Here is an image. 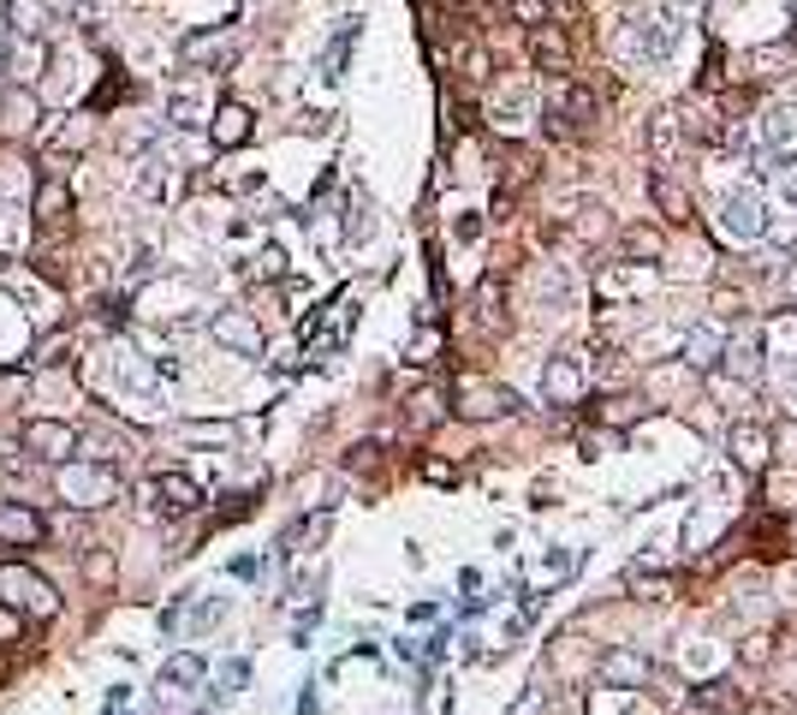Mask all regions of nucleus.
I'll return each instance as SVG.
<instances>
[{
  "label": "nucleus",
  "instance_id": "f257e3e1",
  "mask_svg": "<svg viewBox=\"0 0 797 715\" xmlns=\"http://www.w3.org/2000/svg\"><path fill=\"white\" fill-rule=\"evenodd\" d=\"M54 495L66 507H78V513H96V507H108L120 495V472L96 459H61L54 465Z\"/></svg>",
  "mask_w": 797,
  "mask_h": 715
},
{
  "label": "nucleus",
  "instance_id": "f03ea898",
  "mask_svg": "<svg viewBox=\"0 0 797 715\" xmlns=\"http://www.w3.org/2000/svg\"><path fill=\"white\" fill-rule=\"evenodd\" d=\"M0 603L19 608V615H54V608H61V596H54L48 578L31 573L24 561H7V566H0Z\"/></svg>",
  "mask_w": 797,
  "mask_h": 715
},
{
  "label": "nucleus",
  "instance_id": "7ed1b4c3",
  "mask_svg": "<svg viewBox=\"0 0 797 715\" xmlns=\"http://www.w3.org/2000/svg\"><path fill=\"white\" fill-rule=\"evenodd\" d=\"M24 454H31L36 465H61L78 454V430L61 418H36V423H24Z\"/></svg>",
  "mask_w": 797,
  "mask_h": 715
},
{
  "label": "nucleus",
  "instance_id": "20e7f679",
  "mask_svg": "<svg viewBox=\"0 0 797 715\" xmlns=\"http://www.w3.org/2000/svg\"><path fill=\"white\" fill-rule=\"evenodd\" d=\"M48 537V519L24 501H0V549H36Z\"/></svg>",
  "mask_w": 797,
  "mask_h": 715
},
{
  "label": "nucleus",
  "instance_id": "39448f33",
  "mask_svg": "<svg viewBox=\"0 0 797 715\" xmlns=\"http://www.w3.org/2000/svg\"><path fill=\"white\" fill-rule=\"evenodd\" d=\"M239 54V36L220 24V31H197V36H185V66H197V72H220Z\"/></svg>",
  "mask_w": 797,
  "mask_h": 715
},
{
  "label": "nucleus",
  "instance_id": "423d86ee",
  "mask_svg": "<svg viewBox=\"0 0 797 715\" xmlns=\"http://www.w3.org/2000/svg\"><path fill=\"white\" fill-rule=\"evenodd\" d=\"M209 334H215V346H227V353H244V358L262 353V328L250 323L244 311H220L215 323H209Z\"/></svg>",
  "mask_w": 797,
  "mask_h": 715
},
{
  "label": "nucleus",
  "instance_id": "0eeeda50",
  "mask_svg": "<svg viewBox=\"0 0 797 715\" xmlns=\"http://www.w3.org/2000/svg\"><path fill=\"white\" fill-rule=\"evenodd\" d=\"M36 120H42V113H36V90H31V84H12V90L0 96V131H7V138H31Z\"/></svg>",
  "mask_w": 797,
  "mask_h": 715
},
{
  "label": "nucleus",
  "instance_id": "6e6552de",
  "mask_svg": "<svg viewBox=\"0 0 797 715\" xmlns=\"http://www.w3.org/2000/svg\"><path fill=\"white\" fill-rule=\"evenodd\" d=\"M250 131H256V120H250L244 101H220L209 120V143L215 150H239V143H250Z\"/></svg>",
  "mask_w": 797,
  "mask_h": 715
},
{
  "label": "nucleus",
  "instance_id": "1a4fd4ad",
  "mask_svg": "<svg viewBox=\"0 0 797 715\" xmlns=\"http://www.w3.org/2000/svg\"><path fill=\"white\" fill-rule=\"evenodd\" d=\"M506 412H518V400L506 388H489V382L459 388V418H506Z\"/></svg>",
  "mask_w": 797,
  "mask_h": 715
},
{
  "label": "nucleus",
  "instance_id": "9d476101",
  "mask_svg": "<svg viewBox=\"0 0 797 715\" xmlns=\"http://www.w3.org/2000/svg\"><path fill=\"white\" fill-rule=\"evenodd\" d=\"M155 501H161V513H197V507H203V484H197V477H185V472H161L155 477Z\"/></svg>",
  "mask_w": 797,
  "mask_h": 715
},
{
  "label": "nucleus",
  "instance_id": "9b49d317",
  "mask_svg": "<svg viewBox=\"0 0 797 715\" xmlns=\"http://www.w3.org/2000/svg\"><path fill=\"white\" fill-rule=\"evenodd\" d=\"M720 227H727L732 239H756V232H762V197L750 192V185H738V192L727 197V215H720Z\"/></svg>",
  "mask_w": 797,
  "mask_h": 715
},
{
  "label": "nucleus",
  "instance_id": "f8f14e48",
  "mask_svg": "<svg viewBox=\"0 0 797 715\" xmlns=\"http://www.w3.org/2000/svg\"><path fill=\"white\" fill-rule=\"evenodd\" d=\"M66 221H72L66 180H42V185H36V227H42V232H66Z\"/></svg>",
  "mask_w": 797,
  "mask_h": 715
},
{
  "label": "nucleus",
  "instance_id": "ddd939ff",
  "mask_svg": "<svg viewBox=\"0 0 797 715\" xmlns=\"http://www.w3.org/2000/svg\"><path fill=\"white\" fill-rule=\"evenodd\" d=\"M42 66H48V48H42L36 36H7V72H12V84H36Z\"/></svg>",
  "mask_w": 797,
  "mask_h": 715
},
{
  "label": "nucleus",
  "instance_id": "4468645a",
  "mask_svg": "<svg viewBox=\"0 0 797 715\" xmlns=\"http://www.w3.org/2000/svg\"><path fill=\"white\" fill-rule=\"evenodd\" d=\"M601 680L619 685V692H637V685L648 680V656H637V650H608V656H601Z\"/></svg>",
  "mask_w": 797,
  "mask_h": 715
},
{
  "label": "nucleus",
  "instance_id": "2eb2a0df",
  "mask_svg": "<svg viewBox=\"0 0 797 715\" xmlns=\"http://www.w3.org/2000/svg\"><path fill=\"white\" fill-rule=\"evenodd\" d=\"M542 393L559 400V405H571V400L583 393V364H578V358H554L548 370H542Z\"/></svg>",
  "mask_w": 797,
  "mask_h": 715
},
{
  "label": "nucleus",
  "instance_id": "dca6fc26",
  "mask_svg": "<svg viewBox=\"0 0 797 715\" xmlns=\"http://www.w3.org/2000/svg\"><path fill=\"white\" fill-rule=\"evenodd\" d=\"M727 447H732V459L744 465V472H762V465H767V430H762V423H732Z\"/></svg>",
  "mask_w": 797,
  "mask_h": 715
},
{
  "label": "nucleus",
  "instance_id": "f3484780",
  "mask_svg": "<svg viewBox=\"0 0 797 715\" xmlns=\"http://www.w3.org/2000/svg\"><path fill=\"white\" fill-rule=\"evenodd\" d=\"M536 66H548L554 78H566V66H571V48H566V36H559V24H536Z\"/></svg>",
  "mask_w": 797,
  "mask_h": 715
},
{
  "label": "nucleus",
  "instance_id": "a211bd4d",
  "mask_svg": "<svg viewBox=\"0 0 797 715\" xmlns=\"http://www.w3.org/2000/svg\"><path fill=\"white\" fill-rule=\"evenodd\" d=\"M678 143H685V120H678L673 108L655 113V120H648V150H655V162H673Z\"/></svg>",
  "mask_w": 797,
  "mask_h": 715
},
{
  "label": "nucleus",
  "instance_id": "6ab92c4d",
  "mask_svg": "<svg viewBox=\"0 0 797 715\" xmlns=\"http://www.w3.org/2000/svg\"><path fill=\"white\" fill-rule=\"evenodd\" d=\"M762 138H767V150H779V155H797V108H774L762 120Z\"/></svg>",
  "mask_w": 797,
  "mask_h": 715
},
{
  "label": "nucleus",
  "instance_id": "aec40b11",
  "mask_svg": "<svg viewBox=\"0 0 797 715\" xmlns=\"http://www.w3.org/2000/svg\"><path fill=\"white\" fill-rule=\"evenodd\" d=\"M7 24H12V36H42L48 12H42V0H7Z\"/></svg>",
  "mask_w": 797,
  "mask_h": 715
},
{
  "label": "nucleus",
  "instance_id": "412c9836",
  "mask_svg": "<svg viewBox=\"0 0 797 715\" xmlns=\"http://www.w3.org/2000/svg\"><path fill=\"white\" fill-rule=\"evenodd\" d=\"M648 192H655V203H660V215H667V221H690V197L678 192L673 180H660V173H655V180H648Z\"/></svg>",
  "mask_w": 797,
  "mask_h": 715
},
{
  "label": "nucleus",
  "instance_id": "4be33fe9",
  "mask_svg": "<svg viewBox=\"0 0 797 715\" xmlns=\"http://www.w3.org/2000/svg\"><path fill=\"white\" fill-rule=\"evenodd\" d=\"M685 353H690L697 370H708V364L720 358V328H690V334H685Z\"/></svg>",
  "mask_w": 797,
  "mask_h": 715
},
{
  "label": "nucleus",
  "instance_id": "5701e85b",
  "mask_svg": "<svg viewBox=\"0 0 797 715\" xmlns=\"http://www.w3.org/2000/svg\"><path fill=\"white\" fill-rule=\"evenodd\" d=\"M500 304H506V286H500L494 274H482V286H477V311H482V323H500Z\"/></svg>",
  "mask_w": 797,
  "mask_h": 715
},
{
  "label": "nucleus",
  "instance_id": "b1692460",
  "mask_svg": "<svg viewBox=\"0 0 797 715\" xmlns=\"http://www.w3.org/2000/svg\"><path fill=\"white\" fill-rule=\"evenodd\" d=\"M625 251L643 257V262H655V257H660V232H655V227H631V232H625Z\"/></svg>",
  "mask_w": 797,
  "mask_h": 715
},
{
  "label": "nucleus",
  "instance_id": "393cba45",
  "mask_svg": "<svg viewBox=\"0 0 797 715\" xmlns=\"http://www.w3.org/2000/svg\"><path fill=\"white\" fill-rule=\"evenodd\" d=\"M161 680H167V685H197L203 680V656H173Z\"/></svg>",
  "mask_w": 797,
  "mask_h": 715
},
{
  "label": "nucleus",
  "instance_id": "a878e982",
  "mask_svg": "<svg viewBox=\"0 0 797 715\" xmlns=\"http://www.w3.org/2000/svg\"><path fill=\"white\" fill-rule=\"evenodd\" d=\"M90 113H72V126L61 131V150H84V143H90Z\"/></svg>",
  "mask_w": 797,
  "mask_h": 715
},
{
  "label": "nucleus",
  "instance_id": "bb28decb",
  "mask_svg": "<svg viewBox=\"0 0 797 715\" xmlns=\"http://www.w3.org/2000/svg\"><path fill=\"white\" fill-rule=\"evenodd\" d=\"M512 12H518V24H529V31L548 24V0H512Z\"/></svg>",
  "mask_w": 797,
  "mask_h": 715
},
{
  "label": "nucleus",
  "instance_id": "cd10ccee",
  "mask_svg": "<svg viewBox=\"0 0 797 715\" xmlns=\"http://www.w3.org/2000/svg\"><path fill=\"white\" fill-rule=\"evenodd\" d=\"M19 638H24V615L0 603V644H19Z\"/></svg>",
  "mask_w": 797,
  "mask_h": 715
},
{
  "label": "nucleus",
  "instance_id": "c85d7f7f",
  "mask_svg": "<svg viewBox=\"0 0 797 715\" xmlns=\"http://www.w3.org/2000/svg\"><path fill=\"white\" fill-rule=\"evenodd\" d=\"M220 615H227V603H220V596H209V603H203L197 615H190V632H209V626H215Z\"/></svg>",
  "mask_w": 797,
  "mask_h": 715
},
{
  "label": "nucleus",
  "instance_id": "c756f323",
  "mask_svg": "<svg viewBox=\"0 0 797 715\" xmlns=\"http://www.w3.org/2000/svg\"><path fill=\"white\" fill-rule=\"evenodd\" d=\"M440 418V400L435 393H417V400H411V423H435Z\"/></svg>",
  "mask_w": 797,
  "mask_h": 715
},
{
  "label": "nucleus",
  "instance_id": "7c9ffc66",
  "mask_svg": "<svg viewBox=\"0 0 797 715\" xmlns=\"http://www.w3.org/2000/svg\"><path fill=\"white\" fill-rule=\"evenodd\" d=\"M84 573H90V585H108V578H113V561H108V554H90V561H84Z\"/></svg>",
  "mask_w": 797,
  "mask_h": 715
},
{
  "label": "nucleus",
  "instance_id": "2f4dec72",
  "mask_svg": "<svg viewBox=\"0 0 797 715\" xmlns=\"http://www.w3.org/2000/svg\"><path fill=\"white\" fill-rule=\"evenodd\" d=\"M244 680H250V668H244V662H227V674H220V685H227V692H239Z\"/></svg>",
  "mask_w": 797,
  "mask_h": 715
},
{
  "label": "nucleus",
  "instance_id": "473e14b6",
  "mask_svg": "<svg viewBox=\"0 0 797 715\" xmlns=\"http://www.w3.org/2000/svg\"><path fill=\"white\" fill-rule=\"evenodd\" d=\"M750 715H797V704H779V697H762V704L750 709Z\"/></svg>",
  "mask_w": 797,
  "mask_h": 715
},
{
  "label": "nucleus",
  "instance_id": "72a5a7b5",
  "mask_svg": "<svg viewBox=\"0 0 797 715\" xmlns=\"http://www.w3.org/2000/svg\"><path fill=\"white\" fill-rule=\"evenodd\" d=\"M435 346H440V340H435V334H423V340H417V346H411V358H417V364H435Z\"/></svg>",
  "mask_w": 797,
  "mask_h": 715
},
{
  "label": "nucleus",
  "instance_id": "f704fd0d",
  "mask_svg": "<svg viewBox=\"0 0 797 715\" xmlns=\"http://www.w3.org/2000/svg\"><path fill=\"white\" fill-rule=\"evenodd\" d=\"M459 239H482V215H459Z\"/></svg>",
  "mask_w": 797,
  "mask_h": 715
},
{
  "label": "nucleus",
  "instance_id": "c9c22d12",
  "mask_svg": "<svg viewBox=\"0 0 797 715\" xmlns=\"http://www.w3.org/2000/svg\"><path fill=\"white\" fill-rule=\"evenodd\" d=\"M744 662H767V638H744Z\"/></svg>",
  "mask_w": 797,
  "mask_h": 715
},
{
  "label": "nucleus",
  "instance_id": "e433bc0d",
  "mask_svg": "<svg viewBox=\"0 0 797 715\" xmlns=\"http://www.w3.org/2000/svg\"><path fill=\"white\" fill-rule=\"evenodd\" d=\"M256 274H280V251H262V257H256Z\"/></svg>",
  "mask_w": 797,
  "mask_h": 715
},
{
  "label": "nucleus",
  "instance_id": "4c0bfd02",
  "mask_svg": "<svg viewBox=\"0 0 797 715\" xmlns=\"http://www.w3.org/2000/svg\"><path fill=\"white\" fill-rule=\"evenodd\" d=\"M685 7H697V0H667V12H685Z\"/></svg>",
  "mask_w": 797,
  "mask_h": 715
},
{
  "label": "nucleus",
  "instance_id": "58836bf2",
  "mask_svg": "<svg viewBox=\"0 0 797 715\" xmlns=\"http://www.w3.org/2000/svg\"><path fill=\"white\" fill-rule=\"evenodd\" d=\"M791 42H797V31H791Z\"/></svg>",
  "mask_w": 797,
  "mask_h": 715
},
{
  "label": "nucleus",
  "instance_id": "ea45409f",
  "mask_svg": "<svg viewBox=\"0 0 797 715\" xmlns=\"http://www.w3.org/2000/svg\"><path fill=\"white\" fill-rule=\"evenodd\" d=\"M571 7H578V0H571Z\"/></svg>",
  "mask_w": 797,
  "mask_h": 715
}]
</instances>
